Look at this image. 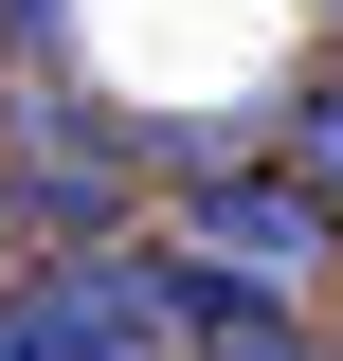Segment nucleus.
Listing matches in <instances>:
<instances>
[{
	"label": "nucleus",
	"mask_w": 343,
	"mask_h": 361,
	"mask_svg": "<svg viewBox=\"0 0 343 361\" xmlns=\"http://www.w3.org/2000/svg\"><path fill=\"white\" fill-rule=\"evenodd\" d=\"M289 145H307V180L343 199V90H307V109H289Z\"/></svg>",
	"instance_id": "obj_5"
},
{
	"label": "nucleus",
	"mask_w": 343,
	"mask_h": 361,
	"mask_svg": "<svg viewBox=\"0 0 343 361\" xmlns=\"http://www.w3.org/2000/svg\"><path fill=\"white\" fill-rule=\"evenodd\" d=\"M181 235H199L217 271H235V289H271V307H307V289H325L343 271V199L325 180H253V163H217V180H181Z\"/></svg>",
	"instance_id": "obj_1"
},
{
	"label": "nucleus",
	"mask_w": 343,
	"mask_h": 361,
	"mask_svg": "<svg viewBox=\"0 0 343 361\" xmlns=\"http://www.w3.org/2000/svg\"><path fill=\"white\" fill-rule=\"evenodd\" d=\"M199 361H343V343H307V325H289V307H235V325H217V343H199Z\"/></svg>",
	"instance_id": "obj_4"
},
{
	"label": "nucleus",
	"mask_w": 343,
	"mask_h": 361,
	"mask_svg": "<svg viewBox=\"0 0 343 361\" xmlns=\"http://www.w3.org/2000/svg\"><path fill=\"white\" fill-rule=\"evenodd\" d=\"M325 18H343V0H325Z\"/></svg>",
	"instance_id": "obj_6"
},
{
	"label": "nucleus",
	"mask_w": 343,
	"mask_h": 361,
	"mask_svg": "<svg viewBox=\"0 0 343 361\" xmlns=\"http://www.w3.org/2000/svg\"><path fill=\"white\" fill-rule=\"evenodd\" d=\"M0 145H18V163H0V199H18L37 235H90V217L145 180V145H109L73 90H18V127H0Z\"/></svg>",
	"instance_id": "obj_2"
},
{
	"label": "nucleus",
	"mask_w": 343,
	"mask_h": 361,
	"mask_svg": "<svg viewBox=\"0 0 343 361\" xmlns=\"http://www.w3.org/2000/svg\"><path fill=\"white\" fill-rule=\"evenodd\" d=\"M0 361H127V325L90 307L73 271H37V289H0Z\"/></svg>",
	"instance_id": "obj_3"
}]
</instances>
